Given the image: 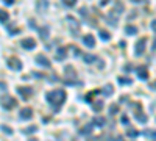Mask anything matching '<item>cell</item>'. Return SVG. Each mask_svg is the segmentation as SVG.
<instances>
[{
	"label": "cell",
	"instance_id": "1",
	"mask_svg": "<svg viewBox=\"0 0 156 141\" xmlns=\"http://www.w3.org/2000/svg\"><path fill=\"white\" fill-rule=\"evenodd\" d=\"M47 102L55 108V111H58L59 107L66 102V91L64 89H53L47 94Z\"/></svg>",
	"mask_w": 156,
	"mask_h": 141
},
{
	"label": "cell",
	"instance_id": "2",
	"mask_svg": "<svg viewBox=\"0 0 156 141\" xmlns=\"http://www.w3.org/2000/svg\"><path fill=\"white\" fill-rule=\"evenodd\" d=\"M0 105H2L5 110H13V107L17 105V100L11 96H3L2 99H0Z\"/></svg>",
	"mask_w": 156,
	"mask_h": 141
},
{
	"label": "cell",
	"instance_id": "3",
	"mask_svg": "<svg viewBox=\"0 0 156 141\" xmlns=\"http://www.w3.org/2000/svg\"><path fill=\"white\" fill-rule=\"evenodd\" d=\"M6 64H8V68L13 69V71H21V69H22V61H21L19 58H16V56H13V58H8Z\"/></svg>",
	"mask_w": 156,
	"mask_h": 141
},
{
	"label": "cell",
	"instance_id": "4",
	"mask_svg": "<svg viewBox=\"0 0 156 141\" xmlns=\"http://www.w3.org/2000/svg\"><path fill=\"white\" fill-rule=\"evenodd\" d=\"M145 44H147V38H141L139 41L136 42V55L137 56H141V55H144V52H145Z\"/></svg>",
	"mask_w": 156,
	"mask_h": 141
},
{
	"label": "cell",
	"instance_id": "5",
	"mask_svg": "<svg viewBox=\"0 0 156 141\" xmlns=\"http://www.w3.org/2000/svg\"><path fill=\"white\" fill-rule=\"evenodd\" d=\"M66 21H67V24L70 25V32H72L73 35H77V33H78V30H80V24H78L72 16H67V17H66Z\"/></svg>",
	"mask_w": 156,
	"mask_h": 141
},
{
	"label": "cell",
	"instance_id": "6",
	"mask_svg": "<svg viewBox=\"0 0 156 141\" xmlns=\"http://www.w3.org/2000/svg\"><path fill=\"white\" fill-rule=\"evenodd\" d=\"M22 47L27 50H33L34 47H36V41L33 39V38H25V39H22Z\"/></svg>",
	"mask_w": 156,
	"mask_h": 141
},
{
	"label": "cell",
	"instance_id": "7",
	"mask_svg": "<svg viewBox=\"0 0 156 141\" xmlns=\"http://www.w3.org/2000/svg\"><path fill=\"white\" fill-rule=\"evenodd\" d=\"M17 92H19L24 99H27V97H30L33 94V88H30V86H19V88H17Z\"/></svg>",
	"mask_w": 156,
	"mask_h": 141
},
{
	"label": "cell",
	"instance_id": "8",
	"mask_svg": "<svg viewBox=\"0 0 156 141\" xmlns=\"http://www.w3.org/2000/svg\"><path fill=\"white\" fill-rule=\"evenodd\" d=\"M136 74H137V79H141V80H147V79H148V72H147L145 66H139V68L136 69Z\"/></svg>",
	"mask_w": 156,
	"mask_h": 141
},
{
	"label": "cell",
	"instance_id": "9",
	"mask_svg": "<svg viewBox=\"0 0 156 141\" xmlns=\"http://www.w3.org/2000/svg\"><path fill=\"white\" fill-rule=\"evenodd\" d=\"M83 44H84L86 47H89V49L95 47V39H94V36H92V35H86V36H83Z\"/></svg>",
	"mask_w": 156,
	"mask_h": 141
},
{
	"label": "cell",
	"instance_id": "10",
	"mask_svg": "<svg viewBox=\"0 0 156 141\" xmlns=\"http://www.w3.org/2000/svg\"><path fill=\"white\" fill-rule=\"evenodd\" d=\"M36 64L42 66V68H50V60H47L44 55H38L36 56Z\"/></svg>",
	"mask_w": 156,
	"mask_h": 141
},
{
	"label": "cell",
	"instance_id": "11",
	"mask_svg": "<svg viewBox=\"0 0 156 141\" xmlns=\"http://www.w3.org/2000/svg\"><path fill=\"white\" fill-rule=\"evenodd\" d=\"M19 116H21V119L28 121V119L33 118V110H31V108H22L21 113H19Z\"/></svg>",
	"mask_w": 156,
	"mask_h": 141
},
{
	"label": "cell",
	"instance_id": "12",
	"mask_svg": "<svg viewBox=\"0 0 156 141\" xmlns=\"http://www.w3.org/2000/svg\"><path fill=\"white\" fill-rule=\"evenodd\" d=\"M36 6H38V9L39 11H47V8L50 6V2L49 0H38V2H36Z\"/></svg>",
	"mask_w": 156,
	"mask_h": 141
},
{
	"label": "cell",
	"instance_id": "13",
	"mask_svg": "<svg viewBox=\"0 0 156 141\" xmlns=\"http://www.w3.org/2000/svg\"><path fill=\"white\" fill-rule=\"evenodd\" d=\"M66 56H67V50H66V47H59L58 52H56V60H58V61L66 60Z\"/></svg>",
	"mask_w": 156,
	"mask_h": 141
},
{
	"label": "cell",
	"instance_id": "14",
	"mask_svg": "<svg viewBox=\"0 0 156 141\" xmlns=\"http://www.w3.org/2000/svg\"><path fill=\"white\" fill-rule=\"evenodd\" d=\"M49 32H50L49 27H39L38 28V33H39V36L42 38V39H47L49 38Z\"/></svg>",
	"mask_w": 156,
	"mask_h": 141
},
{
	"label": "cell",
	"instance_id": "15",
	"mask_svg": "<svg viewBox=\"0 0 156 141\" xmlns=\"http://www.w3.org/2000/svg\"><path fill=\"white\" fill-rule=\"evenodd\" d=\"M136 119L139 121V122H142V124H145V122H147V116H145L144 113L141 111V105L137 107V111H136Z\"/></svg>",
	"mask_w": 156,
	"mask_h": 141
},
{
	"label": "cell",
	"instance_id": "16",
	"mask_svg": "<svg viewBox=\"0 0 156 141\" xmlns=\"http://www.w3.org/2000/svg\"><path fill=\"white\" fill-rule=\"evenodd\" d=\"M98 36H100V39H102V41H109V39H111V35H109L106 30H100Z\"/></svg>",
	"mask_w": 156,
	"mask_h": 141
},
{
	"label": "cell",
	"instance_id": "17",
	"mask_svg": "<svg viewBox=\"0 0 156 141\" xmlns=\"http://www.w3.org/2000/svg\"><path fill=\"white\" fill-rule=\"evenodd\" d=\"M92 110H94L95 113L102 111V110H103V102H102V100H97V102H94V103H92Z\"/></svg>",
	"mask_w": 156,
	"mask_h": 141
},
{
	"label": "cell",
	"instance_id": "18",
	"mask_svg": "<svg viewBox=\"0 0 156 141\" xmlns=\"http://www.w3.org/2000/svg\"><path fill=\"white\" fill-rule=\"evenodd\" d=\"M113 92H114V88H113V85H106V86L103 88V94H105L106 97L113 96Z\"/></svg>",
	"mask_w": 156,
	"mask_h": 141
},
{
	"label": "cell",
	"instance_id": "19",
	"mask_svg": "<svg viewBox=\"0 0 156 141\" xmlns=\"http://www.w3.org/2000/svg\"><path fill=\"white\" fill-rule=\"evenodd\" d=\"M8 19H10V14H8L5 9H0V22L5 24V22H8Z\"/></svg>",
	"mask_w": 156,
	"mask_h": 141
},
{
	"label": "cell",
	"instance_id": "20",
	"mask_svg": "<svg viewBox=\"0 0 156 141\" xmlns=\"http://www.w3.org/2000/svg\"><path fill=\"white\" fill-rule=\"evenodd\" d=\"M125 33H128V35H136V33H137V27H136V25H126V27H125Z\"/></svg>",
	"mask_w": 156,
	"mask_h": 141
},
{
	"label": "cell",
	"instance_id": "21",
	"mask_svg": "<svg viewBox=\"0 0 156 141\" xmlns=\"http://www.w3.org/2000/svg\"><path fill=\"white\" fill-rule=\"evenodd\" d=\"M66 75H67L69 79H72V82L75 80V77H77V74L73 72V69H72V66H67V68H66Z\"/></svg>",
	"mask_w": 156,
	"mask_h": 141
},
{
	"label": "cell",
	"instance_id": "22",
	"mask_svg": "<svg viewBox=\"0 0 156 141\" xmlns=\"http://www.w3.org/2000/svg\"><path fill=\"white\" fill-rule=\"evenodd\" d=\"M83 60H84V63H89V64H91V63L97 61V56H95V55H88V53H86V55H83Z\"/></svg>",
	"mask_w": 156,
	"mask_h": 141
},
{
	"label": "cell",
	"instance_id": "23",
	"mask_svg": "<svg viewBox=\"0 0 156 141\" xmlns=\"http://www.w3.org/2000/svg\"><path fill=\"white\" fill-rule=\"evenodd\" d=\"M92 127H94V124H92V122H91L89 126H86L83 130H81V135H89L91 132H92Z\"/></svg>",
	"mask_w": 156,
	"mask_h": 141
},
{
	"label": "cell",
	"instance_id": "24",
	"mask_svg": "<svg viewBox=\"0 0 156 141\" xmlns=\"http://www.w3.org/2000/svg\"><path fill=\"white\" fill-rule=\"evenodd\" d=\"M92 124L97 126V127H103V126H105V119H103V118H95Z\"/></svg>",
	"mask_w": 156,
	"mask_h": 141
},
{
	"label": "cell",
	"instance_id": "25",
	"mask_svg": "<svg viewBox=\"0 0 156 141\" xmlns=\"http://www.w3.org/2000/svg\"><path fill=\"white\" fill-rule=\"evenodd\" d=\"M62 2V5L64 6H67V8H70V6H75V3H77V0H61Z\"/></svg>",
	"mask_w": 156,
	"mask_h": 141
},
{
	"label": "cell",
	"instance_id": "26",
	"mask_svg": "<svg viewBox=\"0 0 156 141\" xmlns=\"http://www.w3.org/2000/svg\"><path fill=\"white\" fill-rule=\"evenodd\" d=\"M119 82H120V85H131V79L128 77H119Z\"/></svg>",
	"mask_w": 156,
	"mask_h": 141
},
{
	"label": "cell",
	"instance_id": "27",
	"mask_svg": "<svg viewBox=\"0 0 156 141\" xmlns=\"http://www.w3.org/2000/svg\"><path fill=\"white\" fill-rule=\"evenodd\" d=\"M97 92H100V91H92V92H89V94H86V97H84V100H86V102H92V96H94V94H97Z\"/></svg>",
	"mask_w": 156,
	"mask_h": 141
},
{
	"label": "cell",
	"instance_id": "28",
	"mask_svg": "<svg viewBox=\"0 0 156 141\" xmlns=\"http://www.w3.org/2000/svg\"><path fill=\"white\" fill-rule=\"evenodd\" d=\"M8 32H10V35H17L19 33V28L17 27H8Z\"/></svg>",
	"mask_w": 156,
	"mask_h": 141
},
{
	"label": "cell",
	"instance_id": "29",
	"mask_svg": "<svg viewBox=\"0 0 156 141\" xmlns=\"http://www.w3.org/2000/svg\"><path fill=\"white\" fill-rule=\"evenodd\" d=\"M0 129H2V130L5 132V133H8V135H11V133H13V129H10V127H8V126H2V127H0Z\"/></svg>",
	"mask_w": 156,
	"mask_h": 141
},
{
	"label": "cell",
	"instance_id": "30",
	"mask_svg": "<svg viewBox=\"0 0 156 141\" xmlns=\"http://www.w3.org/2000/svg\"><path fill=\"white\" fill-rule=\"evenodd\" d=\"M137 135H139V132H136V130H130V132H128V136H130V138H136Z\"/></svg>",
	"mask_w": 156,
	"mask_h": 141
},
{
	"label": "cell",
	"instance_id": "31",
	"mask_svg": "<svg viewBox=\"0 0 156 141\" xmlns=\"http://www.w3.org/2000/svg\"><path fill=\"white\" fill-rule=\"evenodd\" d=\"M120 122H122V124H123V126H128V124H130V121H128V118H126L125 115L122 116V119H120Z\"/></svg>",
	"mask_w": 156,
	"mask_h": 141
},
{
	"label": "cell",
	"instance_id": "32",
	"mask_svg": "<svg viewBox=\"0 0 156 141\" xmlns=\"http://www.w3.org/2000/svg\"><path fill=\"white\" fill-rule=\"evenodd\" d=\"M24 132H25V133H31V132H36V127L31 126V127H28V129H25Z\"/></svg>",
	"mask_w": 156,
	"mask_h": 141
},
{
	"label": "cell",
	"instance_id": "33",
	"mask_svg": "<svg viewBox=\"0 0 156 141\" xmlns=\"http://www.w3.org/2000/svg\"><path fill=\"white\" fill-rule=\"evenodd\" d=\"M117 111H119V108H117L116 105H114V107L111 105V108H109V113H111V115H116V113H117Z\"/></svg>",
	"mask_w": 156,
	"mask_h": 141
},
{
	"label": "cell",
	"instance_id": "34",
	"mask_svg": "<svg viewBox=\"0 0 156 141\" xmlns=\"http://www.w3.org/2000/svg\"><path fill=\"white\" fill-rule=\"evenodd\" d=\"M131 2H133V3H137V5H141V3H145L147 0H131Z\"/></svg>",
	"mask_w": 156,
	"mask_h": 141
},
{
	"label": "cell",
	"instance_id": "35",
	"mask_svg": "<svg viewBox=\"0 0 156 141\" xmlns=\"http://www.w3.org/2000/svg\"><path fill=\"white\" fill-rule=\"evenodd\" d=\"M73 55H81V50L77 49V47H73Z\"/></svg>",
	"mask_w": 156,
	"mask_h": 141
},
{
	"label": "cell",
	"instance_id": "36",
	"mask_svg": "<svg viewBox=\"0 0 156 141\" xmlns=\"http://www.w3.org/2000/svg\"><path fill=\"white\" fill-rule=\"evenodd\" d=\"M14 2H16V0H3V3H5V5H13Z\"/></svg>",
	"mask_w": 156,
	"mask_h": 141
},
{
	"label": "cell",
	"instance_id": "37",
	"mask_svg": "<svg viewBox=\"0 0 156 141\" xmlns=\"http://www.w3.org/2000/svg\"><path fill=\"white\" fill-rule=\"evenodd\" d=\"M150 27H151V30H153V32H156V19L151 22V25H150Z\"/></svg>",
	"mask_w": 156,
	"mask_h": 141
},
{
	"label": "cell",
	"instance_id": "38",
	"mask_svg": "<svg viewBox=\"0 0 156 141\" xmlns=\"http://www.w3.org/2000/svg\"><path fill=\"white\" fill-rule=\"evenodd\" d=\"M108 2H109V0H102V2H100V6H105Z\"/></svg>",
	"mask_w": 156,
	"mask_h": 141
},
{
	"label": "cell",
	"instance_id": "39",
	"mask_svg": "<svg viewBox=\"0 0 156 141\" xmlns=\"http://www.w3.org/2000/svg\"><path fill=\"white\" fill-rule=\"evenodd\" d=\"M30 141H38V139H36V138H31V139H30Z\"/></svg>",
	"mask_w": 156,
	"mask_h": 141
},
{
	"label": "cell",
	"instance_id": "40",
	"mask_svg": "<svg viewBox=\"0 0 156 141\" xmlns=\"http://www.w3.org/2000/svg\"><path fill=\"white\" fill-rule=\"evenodd\" d=\"M153 49H156V41H154V45H153Z\"/></svg>",
	"mask_w": 156,
	"mask_h": 141
}]
</instances>
